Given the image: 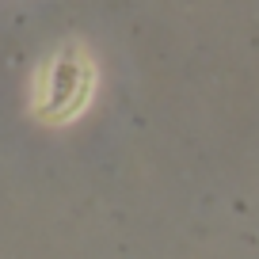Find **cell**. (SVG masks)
<instances>
[{"label": "cell", "mask_w": 259, "mask_h": 259, "mask_svg": "<svg viewBox=\"0 0 259 259\" xmlns=\"http://www.w3.org/2000/svg\"><path fill=\"white\" fill-rule=\"evenodd\" d=\"M88 96V65H84L80 50H65L46 73V92H42V107L57 118L73 114Z\"/></svg>", "instance_id": "1"}]
</instances>
